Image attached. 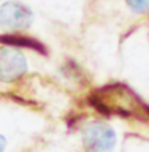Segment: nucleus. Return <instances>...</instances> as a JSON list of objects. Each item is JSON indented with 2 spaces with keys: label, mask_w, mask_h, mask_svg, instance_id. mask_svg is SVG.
Wrapping results in <instances>:
<instances>
[{
  "label": "nucleus",
  "mask_w": 149,
  "mask_h": 152,
  "mask_svg": "<svg viewBox=\"0 0 149 152\" xmlns=\"http://www.w3.org/2000/svg\"><path fill=\"white\" fill-rule=\"evenodd\" d=\"M128 7L137 13L149 11V0H127Z\"/></svg>",
  "instance_id": "nucleus-4"
},
{
  "label": "nucleus",
  "mask_w": 149,
  "mask_h": 152,
  "mask_svg": "<svg viewBox=\"0 0 149 152\" xmlns=\"http://www.w3.org/2000/svg\"><path fill=\"white\" fill-rule=\"evenodd\" d=\"M32 11L22 3L8 2L0 8V26L7 30H22L32 24Z\"/></svg>",
  "instance_id": "nucleus-3"
},
{
  "label": "nucleus",
  "mask_w": 149,
  "mask_h": 152,
  "mask_svg": "<svg viewBox=\"0 0 149 152\" xmlns=\"http://www.w3.org/2000/svg\"><path fill=\"white\" fill-rule=\"evenodd\" d=\"M3 41H8L11 43V45H21V46H30V48H37L38 45L33 41H29V40H7V38H3Z\"/></svg>",
  "instance_id": "nucleus-5"
},
{
  "label": "nucleus",
  "mask_w": 149,
  "mask_h": 152,
  "mask_svg": "<svg viewBox=\"0 0 149 152\" xmlns=\"http://www.w3.org/2000/svg\"><path fill=\"white\" fill-rule=\"evenodd\" d=\"M27 71V60L21 51L14 48H0V81L11 83Z\"/></svg>",
  "instance_id": "nucleus-2"
},
{
  "label": "nucleus",
  "mask_w": 149,
  "mask_h": 152,
  "mask_svg": "<svg viewBox=\"0 0 149 152\" xmlns=\"http://www.w3.org/2000/svg\"><path fill=\"white\" fill-rule=\"evenodd\" d=\"M87 152H113L116 146V133L105 124H90L83 133Z\"/></svg>",
  "instance_id": "nucleus-1"
},
{
  "label": "nucleus",
  "mask_w": 149,
  "mask_h": 152,
  "mask_svg": "<svg viewBox=\"0 0 149 152\" xmlns=\"http://www.w3.org/2000/svg\"><path fill=\"white\" fill-rule=\"evenodd\" d=\"M5 146H7V141H5V138L0 135V152L5 151Z\"/></svg>",
  "instance_id": "nucleus-6"
}]
</instances>
